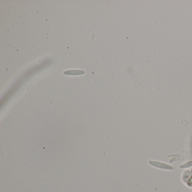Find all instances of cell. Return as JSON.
Instances as JSON below:
<instances>
[{"label": "cell", "mask_w": 192, "mask_h": 192, "mask_svg": "<svg viewBox=\"0 0 192 192\" xmlns=\"http://www.w3.org/2000/svg\"><path fill=\"white\" fill-rule=\"evenodd\" d=\"M149 164L153 166L154 167L161 169H163V170H174V167L170 166L169 164L158 161H150L149 162Z\"/></svg>", "instance_id": "1"}, {"label": "cell", "mask_w": 192, "mask_h": 192, "mask_svg": "<svg viewBox=\"0 0 192 192\" xmlns=\"http://www.w3.org/2000/svg\"><path fill=\"white\" fill-rule=\"evenodd\" d=\"M190 167H192V161L187 162L185 163L182 164L180 166L181 169H186V168H189Z\"/></svg>", "instance_id": "2"}]
</instances>
